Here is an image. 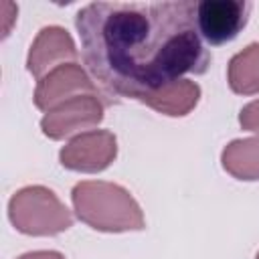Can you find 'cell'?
<instances>
[{
	"label": "cell",
	"mask_w": 259,
	"mask_h": 259,
	"mask_svg": "<svg viewBox=\"0 0 259 259\" xmlns=\"http://www.w3.org/2000/svg\"><path fill=\"white\" fill-rule=\"evenodd\" d=\"M18 259H65V255L59 251H30L20 255Z\"/></svg>",
	"instance_id": "4fadbf2b"
},
{
	"label": "cell",
	"mask_w": 259,
	"mask_h": 259,
	"mask_svg": "<svg viewBox=\"0 0 259 259\" xmlns=\"http://www.w3.org/2000/svg\"><path fill=\"white\" fill-rule=\"evenodd\" d=\"M221 164L237 180H259V136L229 142Z\"/></svg>",
	"instance_id": "30bf717a"
},
{
	"label": "cell",
	"mask_w": 259,
	"mask_h": 259,
	"mask_svg": "<svg viewBox=\"0 0 259 259\" xmlns=\"http://www.w3.org/2000/svg\"><path fill=\"white\" fill-rule=\"evenodd\" d=\"M255 259H259V251H257V255H255Z\"/></svg>",
	"instance_id": "5bb4252c"
},
{
	"label": "cell",
	"mask_w": 259,
	"mask_h": 259,
	"mask_svg": "<svg viewBox=\"0 0 259 259\" xmlns=\"http://www.w3.org/2000/svg\"><path fill=\"white\" fill-rule=\"evenodd\" d=\"M249 12L247 0H200L196 2V26L208 45H225L245 28Z\"/></svg>",
	"instance_id": "277c9868"
},
{
	"label": "cell",
	"mask_w": 259,
	"mask_h": 259,
	"mask_svg": "<svg viewBox=\"0 0 259 259\" xmlns=\"http://www.w3.org/2000/svg\"><path fill=\"white\" fill-rule=\"evenodd\" d=\"M83 61L109 95L142 101L210 65L194 0L89 2L75 14Z\"/></svg>",
	"instance_id": "6da1fadb"
},
{
	"label": "cell",
	"mask_w": 259,
	"mask_h": 259,
	"mask_svg": "<svg viewBox=\"0 0 259 259\" xmlns=\"http://www.w3.org/2000/svg\"><path fill=\"white\" fill-rule=\"evenodd\" d=\"M103 119V103L99 95H79L49 109L40 119V130L51 140H65L91 130Z\"/></svg>",
	"instance_id": "5b68a950"
},
{
	"label": "cell",
	"mask_w": 259,
	"mask_h": 259,
	"mask_svg": "<svg viewBox=\"0 0 259 259\" xmlns=\"http://www.w3.org/2000/svg\"><path fill=\"white\" fill-rule=\"evenodd\" d=\"M227 81L231 91L237 95L259 93V42H251L231 57Z\"/></svg>",
	"instance_id": "8fae6325"
},
{
	"label": "cell",
	"mask_w": 259,
	"mask_h": 259,
	"mask_svg": "<svg viewBox=\"0 0 259 259\" xmlns=\"http://www.w3.org/2000/svg\"><path fill=\"white\" fill-rule=\"evenodd\" d=\"M239 123L243 130L259 134V99L243 105V109L239 111Z\"/></svg>",
	"instance_id": "7c38bea8"
},
{
	"label": "cell",
	"mask_w": 259,
	"mask_h": 259,
	"mask_svg": "<svg viewBox=\"0 0 259 259\" xmlns=\"http://www.w3.org/2000/svg\"><path fill=\"white\" fill-rule=\"evenodd\" d=\"M8 219L16 231L32 237H53L73 225L71 210L40 184L16 190L8 200Z\"/></svg>",
	"instance_id": "3957f363"
},
{
	"label": "cell",
	"mask_w": 259,
	"mask_h": 259,
	"mask_svg": "<svg viewBox=\"0 0 259 259\" xmlns=\"http://www.w3.org/2000/svg\"><path fill=\"white\" fill-rule=\"evenodd\" d=\"M79 53L67 28L51 24L42 26L30 45L26 57V69L32 77L42 79L53 69L65 63H77Z\"/></svg>",
	"instance_id": "ba28073f"
},
{
	"label": "cell",
	"mask_w": 259,
	"mask_h": 259,
	"mask_svg": "<svg viewBox=\"0 0 259 259\" xmlns=\"http://www.w3.org/2000/svg\"><path fill=\"white\" fill-rule=\"evenodd\" d=\"M71 200L79 221L95 231L123 233L146 229V219L138 200L119 184L83 180L73 186Z\"/></svg>",
	"instance_id": "7a4b0ae2"
},
{
	"label": "cell",
	"mask_w": 259,
	"mask_h": 259,
	"mask_svg": "<svg viewBox=\"0 0 259 259\" xmlns=\"http://www.w3.org/2000/svg\"><path fill=\"white\" fill-rule=\"evenodd\" d=\"M198 99H200L198 83H194L190 79H178V81L154 91L152 95L144 97L142 103H146L148 107H152L158 113H164L170 117H182L196 107Z\"/></svg>",
	"instance_id": "9c48e42d"
},
{
	"label": "cell",
	"mask_w": 259,
	"mask_h": 259,
	"mask_svg": "<svg viewBox=\"0 0 259 259\" xmlns=\"http://www.w3.org/2000/svg\"><path fill=\"white\" fill-rule=\"evenodd\" d=\"M79 95H99V87L79 63H65L38 79L34 89V105L47 113L59 103Z\"/></svg>",
	"instance_id": "52a82bcc"
},
{
	"label": "cell",
	"mask_w": 259,
	"mask_h": 259,
	"mask_svg": "<svg viewBox=\"0 0 259 259\" xmlns=\"http://www.w3.org/2000/svg\"><path fill=\"white\" fill-rule=\"evenodd\" d=\"M117 156V138L109 130H89L61 148V166L73 172H101Z\"/></svg>",
	"instance_id": "8992f818"
}]
</instances>
